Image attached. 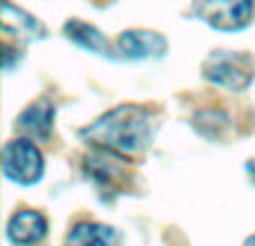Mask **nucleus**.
<instances>
[{
	"label": "nucleus",
	"instance_id": "8",
	"mask_svg": "<svg viewBox=\"0 0 255 246\" xmlns=\"http://www.w3.org/2000/svg\"><path fill=\"white\" fill-rule=\"evenodd\" d=\"M0 25L4 34H11L16 40H43L47 38V27L36 16L27 13L16 4L4 2L0 7Z\"/></svg>",
	"mask_w": 255,
	"mask_h": 246
},
{
	"label": "nucleus",
	"instance_id": "12",
	"mask_svg": "<svg viewBox=\"0 0 255 246\" xmlns=\"http://www.w3.org/2000/svg\"><path fill=\"white\" fill-rule=\"evenodd\" d=\"M208 117H211V121H206L202 115L195 117V123H197L195 127H197L204 136H213V139H215V136H220V132L226 127V115L208 110Z\"/></svg>",
	"mask_w": 255,
	"mask_h": 246
},
{
	"label": "nucleus",
	"instance_id": "10",
	"mask_svg": "<svg viewBox=\"0 0 255 246\" xmlns=\"http://www.w3.org/2000/svg\"><path fill=\"white\" fill-rule=\"evenodd\" d=\"M119 161H126V159L108 152H97L85 159V175L101 188L115 190L121 184V179H126V170Z\"/></svg>",
	"mask_w": 255,
	"mask_h": 246
},
{
	"label": "nucleus",
	"instance_id": "5",
	"mask_svg": "<svg viewBox=\"0 0 255 246\" xmlns=\"http://www.w3.org/2000/svg\"><path fill=\"white\" fill-rule=\"evenodd\" d=\"M168 49V40L163 34L152 29H128L121 31L117 38V54L130 61L143 58H159Z\"/></svg>",
	"mask_w": 255,
	"mask_h": 246
},
{
	"label": "nucleus",
	"instance_id": "6",
	"mask_svg": "<svg viewBox=\"0 0 255 246\" xmlns=\"http://www.w3.org/2000/svg\"><path fill=\"white\" fill-rule=\"evenodd\" d=\"M54 119H56V106L49 99H38V101L29 103L25 110L18 115L16 127L29 139L47 141L52 134Z\"/></svg>",
	"mask_w": 255,
	"mask_h": 246
},
{
	"label": "nucleus",
	"instance_id": "11",
	"mask_svg": "<svg viewBox=\"0 0 255 246\" xmlns=\"http://www.w3.org/2000/svg\"><path fill=\"white\" fill-rule=\"evenodd\" d=\"M67 246H121V235L101 222H79L67 233Z\"/></svg>",
	"mask_w": 255,
	"mask_h": 246
},
{
	"label": "nucleus",
	"instance_id": "9",
	"mask_svg": "<svg viewBox=\"0 0 255 246\" xmlns=\"http://www.w3.org/2000/svg\"><path fill=\"white\" fill-rule=\"evenodd\" d=\"M63 34L67 36V40H72L74 45L94 52L99 56H115L112 54V45L108 43V38L101 34V29H97L94 25L81 20V18H70V20L63 25Z\"/></svg>",
	"mask_w": 255,
	"mask_h": 246
},
{
	"label": "nucleus",
	"instance_id": "2",
	"mask_svg": "<svg viewBox=\"0 0 255 246\" xmlns=\"http://www.w3.org/2000/svg\"><path fill=\"white\" fill-rule=\"evenodd\" d=\"M202 74L208 83L217 85V88L231 90V92H244L253 83L255 63L244 52L215 49L204 61Z\"/></svg>",
	"mask_w": 255,
	"mask_h": 246
},
{
	"label": "nucleus",
	"instance_id": "1",
	"mask_svg": "<svg viewBox=\"0 0 255 246\" xmlns=\"http://www.w3.org/2000/svg\"><path fill=\"white\" fill-rule=\"evenodd\" d=\"M81 139L99 152L115 157H134L148 150L154 139V119L145 108L126 103L103 112L99 119L81 130Z\"/></svg>",
	"mask_w": 255,
	"mask_h": 246
},
{
	"label": "nucleus",
	"instance_id": "3",
	"mask_svg": "<svg viewBox=\"0 0 255 246\" xmlns=\"http://www.w3.org/2000/svg\"><path fill=\"white\" fill-rule=\"evenodd\" d=\"M45 172L43 152L29 139H11L2 148V175L20 186L38 184Z\"/></svg>",
	"mask_w": 255,
	"mask_h": 246
},
{
	"label": "nucleus",
	"instance_id": "7",
	"mask_svg": "<svg viewBox=\"0 0 255 246\" xmlns=\"http://www.w3.org/2000/svg\"><path fill=\"white\" fill-rule=\"evenodd\" d=\"M47 217L40 211H18L7 222V240L13 246H34L47 235Z\"/></svg>",
	"mask_w": 255,
	"mask_h": 246
},
{
	"label": "nucleus",
	"instance_id": "14",
	"mask_svg": "<svg viewBox=\"0 0 255 246\" xmlns=\"http://www.w3.org/2000/svg\"><path fill=\"white\" fill-rule=\"evenodd\" d=\"M247 172L251 175V179H253V184H255V159H251V161L247 163Z\"/></svg>",
	"mask_w": 255,
	"mask_h": 246
},
{
	"label": "nucleus",
	"instance_id": "4",
	"mask_svg": "<svg viewBox=\"0 0 255 246\" xmlns=\"http://www.w3.org/2000/svg\"><path fill=\"white\" fill-rule=\"evenodd\" d=\"M193 11L202 18L206 25L220 31H238L253 20V2L240 0V2H197Z\"/></svg>",
	"mask_w": 255,
	"mask_h": 246
},
{
	"label": "nucleus",
	"instance_id": "15",
	"mask_svg": "<svg viewBox=\"0 0 255 246\" xmlns=\"http://www.w3.org/2000/svg\"><path fill=\"white\" fill-rule=\"evenodd\" d=\"M244 246H255V235H251V238H247V242H244Z\"/></svg>",
	"mask_w": 255,
	"mask_h": 246
},
{
	"label": "nucleus",
	"instance_id": "13",
	"mask_svg": "<svg viewBox=\"0 0 255 246\" xmlns=\"http://www.w3.org/2000/svg\"><path fill=\"white\" fill-rule=\"evenodd\" d=\"M20 61H22V52L18 49V45L13 47V45H9L7 40H4L2 43V70L11 72Z\"/></svg>",
	"mask_w": 255,
	"mask_h": 246
}]
</instances>
